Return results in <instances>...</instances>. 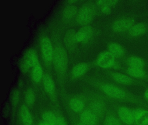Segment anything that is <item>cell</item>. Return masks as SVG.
<instances>
[{"label":"cell","mask_w":148,"mask_h":125,"mask_svg":"<svg viewBox=\"0 0 148 125\" xmlns=\"http://www.w3.org/2000/svg\"><path fill=\"white\" fill-rule=\"evenodd\" d=\"M90 83L107 99L135 104L143 102L140 97L114 82L92 78L90 79Z\"/></svg>","instance_id":"cell-1"},{"label":"cell","mask_w":148,"mask_h":125,"mask_svg":"<svg viewBox=\"0 0 148 125\" xmlns=\"http://www.w3.org/2000/svg\"><path fill=\"white\" fill-rule=\"evenodd\" d=\"M54 54L53 70L61 86L65 82L68 71V59L67 49L60 39L55 37L53 42Z\"/></svg>","instance_id":"cell-2"},{"label":"cell","mask_w":148,"mask_h":125,"mask_svg":"<svg viewBox=\"0 0 148 125\" xmlns=\"http://www.w3.org/2000/svg\"><path fill=\"white\" fill-rule=\"evenodd\" d=\"M37 44L44 69L50 73L53 70L54 54L53 42L48 34L42 30L38 34Z\"/></svg>","instance_id":"cell-3"},{"label":"cell","mask_w":148,"mask_h":125,"mask_svg":"<svg viewBox=\"0 0 148 125\" xmlns=\"http://www.w3.org/2000/svg\"><path fill=\"white\" fill-rule=\"evenodd\" d=\"M97 10L94 2H86L79 8L74 21L75 23L81 27L91 25L96 16Z\"/></svg>","instance_id":"cell-4"},{"label":"cell","mask_w":148,"mask_h":125,"mask_svg":"<svg viewBox=\"0 0 148 125\" xmlns=\"http://www.w3.org/2000/svg\"><path fill=\"white\" fill-rule=\"evenodd\" d=\"M38 56L37 50L32 47L25 51L19 62V68L22 73H30L32 68L40 60Z\"/></svg>","instance_id":"cell-5"},{"label":"cell","mask_w":148,"mask_h":125,"mask_svg":"<svg viewBox=\"0 0 148 125\" xmlns=\"http://www.w3.org/2000/svg\"><path fill=\"white\" fill-rule=\"evenodd\" d=\"M95 28L91 25L83 26L77 30H73V40L76 48L79 45H86L92 41L95 36Z\"/></svg>","instance_id":"cell-6"},{"label":"cell","mask_w":148,"mask_h":125,"mask_svg":"<svg viewBox=\"0 0 148 125\" xmlns=\"http://www.w3.org/2000/svg\"><path fill=\"white\" fill-rule=\"evenodd\" d=\"M106 97L101 94H95L89 95L87 107L98 117H101L106 108Z\"/></svg>","instance_id":"cell-7"},{"label":"cell","mask_w":148,"mask_h":125,"mask_svg":"<svg viewBox=\"0 0 148 125\" xmlns=\"http://www.w3.org/2000/svg\"><path fill=\"white\" fill-rule=\"evenodd\" d=\"M117 59L108 50L99 53L94 62L93 65L103 69H111L119 67Z\"/></svg>","instance_id":"cell-8"},{"label":"cell","mask_w":148,"mask_h":125,"mask_svg":"<svg viewBox=\"0 0 148 125\" xmlns=\"http://www.w3.org/2000/svg\"><path fill=\"white\" fill-rule=\"evenodd\" d=\"M107 74L113 82L121 86H135L143 83L141 81L133 79L125 73L119 71L107 70Z\"/></svg>","instance_id":"cell-9"},{"label":"cell","mask_w":148,"mask_h":125,"mask_svg":"<svg viewBox=\"0 0 148 125\" xmlns=\"http://www.w3.org/2000/svg\"><path fill=\"white\" fill-rule=\"evenodd\" d=\"M136 23V20L130 16H123L117 18L111 25L112 31L115 34H125Z\"/></svg>","instance_id":"cell-10"},{"label":"cell","mask_w":148,"mask_h":125,"mask_svg":"<svg viewBox=\"0 0 148 125\" xmlns=\"http://www.w3.org/2000/svg\"><path fill=\"white\" fill-rule=\"evenodd\" d=\"M42 82L44 90L47 95L53 103L58 105V94L56 86L54 80L50 72L45 70Z\"/></svg>","instance_id":"cell-11"},{"label":"cell","mask_w":148,"mask_h":125,"mask_svg":"<svg viewBox=\"0 0 148 125\" xmlns=\"http://www.w3.org/2000/svg\"><path fill=\"white\" fill-rule=\"evenodd\" d=\"M89 95L84 94L73 95L68 99V106L74 113H80L86 109L88 103Z\"/></svg>","instance_id":"cell-12"},{"label":"cell","mask_w":148,"mask_h":125,"mask_svg":"<svg viewBox=\"0 0 148 125\" xmlns=\"http://www.w3.org/2000/svg\"><path fill=\"white\" fill-rule=\"evenodd\" d=\"M93 63L90 62H81L76 64L72 69L70 78L73 81L81 80L91 69Z\"/></svg>","instance_id":"cell-13"},{"label":"cell","mask_w":148,"mask_h":125,"mask_svg":"<svg viewBox=\"0 0 148 125\" xmlns=\"http://www.w3.org/2000/svg\"><path fill=\"white\" fill-rule=\"evenodd\" d=\"M94 2L97 10L103 14L107 15L111 13L113 9L118 4L119 1L100 0Z\"/></svg>","instance_id":"cell-14"},{"label":"cell","mask_w":148,"mask_h":125,"mask_svg":"<svg viewBox=\"0 0 148 125\" xmlns=\"http://www.w3.org/2000/svg\"><path fill=\"white\" fill-rule=\"evenodd\" d=\"M44 72V67L39 60L32 68L30 72L31 80L34 84L38 85L42 82Z\"/></svg>","instance_id":"cell-15"},{"label":"cell","mask_w":148,"mask_h":125,"mask_svg":"<svg viewBox=\"0 0 148 125\" xmlns=\"http://www.w3.org/2000/svg\"><path fill=\"white\" fill-rule=\"evenodd\" d=\"M78 10V8L75 4L67 3L61 11V17L62 20L65 22H69L73 20L75 21Z\"/></svg>","instance_id":"cell-16"},{"label":"cell","mask_w":148,"mask_h":125,"mask_svg":"<svg viewBox=\"0 0 148 125\" xmlns=\"http://www.w3.org/2000/svg\"><path fill=\"white\" fill-rule=\"evenodd\" d=\"M118 116L122 123L127 125H133L134 123L133 110L126 106H121L118 110Z\"/></svg>","instance_id":"cell-17"},{"label":"cell","mask_w":148,"mask_h":125,"mask_svg":"<svg viewBox=\"0 0 148 125\" xmlns=\"http://www.w3.org/2000/svg\"><path fill=\"white\" fill-rule=\"evenodd\" d=\"M80 122L86 125H97L98 122L99 117L88 108L79 113Z\"/></svg>","instance_id":"cell-18"},{"label":"cell","mask_w":148,"mask_h":125,"mask_svg":"<svg viewBox=\"0 0 148 125\" xmlns=\"http://www.w3.org/2000/svg\"><path fill=\"white\" fill-rule=\"evenodd\" d=\"M148 30V25L144 22L136 23L126 34L132 38L140 37L145 34Z\"/></svg>","instance_id":"cell-19"},{"label":"cell","mask_w":148,"mask_h":125,"mask_svg":"<svg viewBox=\"0 0 148 125\" xmlns=\"http://www.w3.org/2000/svg\"><path fill=\"white\" fill-rule=\"evenodd\" d=\"M124 73L133 79L139 80H148V73L145 69L132 68L126 67L123 69Z\"/></svg>","instance_id":"cell-20"},{"label":"cell","mask_w":148,"mask_h":125,"mask_svg":"<svg viewBox=\"0 0 148 125\" xmlns=\"http://www.w3.org/2000/svg\"><path fill=\"white\" fill-rule=\"evenodd\" d=\"M107 49L116 59H121L125 56V50L122 45L115 42H110L107 44Z\"/></svg>","instance_id":"cell-21"},{"label":"cell","mask_w":148,"mask_h":125,"mask_svg":"<svg viewBox=\"0 0 148 125\" xmlns=\"http://www.w3.org/2000/svg\"><path fill=\"white\" fill-rule=\"evenodd\" d=\"M134 123L136 125H148V111L138 109L133 110Z\"/></svg>","instance_id":"cell-22"},{"label":"cell","mask_w":148,"mask_h":125,"mask_svg":"<svg viewBox=\"0 0 148 125\" xmlns=\"http://www.w3.org/2000/svg\"><path fill=\"white\" fill-rule=\"evenodd\" d=\"M125 62L126 67H129L145 69L146 67L144 60L138 56H130L125 58Z\"/></svg>","instance_id":"cell-23"},{"label":"cell","mask_w":148,"mask_h":125,"mask_svg":"<svg viewBox=\"0 0 148 125\" xmlns=\"http://www.w3.org/2000/svg\"><path fill=\"white\" fill-rule=\"evenodd\" d=\"M21 121L23 125H33L34 120L32 115L29 110V107L25 104L21 106L19 110Z\"/></svg>","instance_id":"cell-24"},{"label":"cell","mask_w":148,"mask_h":125,"mask_svg":"<svg viewBox=\"0 0 148 125\" xmlns=\"http://www.w3.org/2000/svg\"><path fill=\"white\" fill-rule=\"evenodd\" d=\"M36 100L35 92L31 87L27 88L25 93V104L28 107H32L34 106Z\"/></svg>","instance_id":"cell-25"},{"label":"cell","mask_w":148,"mask_h":125,"mask_svg":"<svg viewBox=\"0 0 148 125\" xmlns=\"http://www.w3.org/2000/svg\"><path fill=\"white\" fill-rule=\"evenodd\" d=\"M57 115L51 111H46L42 114L43 121L50 123L53 125H56L57 121Z\"/></svg>","instance_id":"cell-26"},{"label":"cell","mask_w":148,"mask_h":125,"mask_svg":"<svg viewBox=\"0 0 148 125\" xmlns=\"http://www.w3.org/2000/svg\"><path fill=\"white\" fill-rule=\"evenodd\" d=\"M105 125H123L118 117L112 114H108L104 120Z\"/></svg>","instance_id":"cell-27"},{"label":"cell","mask_w":148,"mask_h":125,"mask_svg":"<svg viewBox=\"0 0 148 125\" xmlns=\"http://www.w3.org/2000/svg\"><path fill=\"white\" fill-rule=\"evenodd\" d=\"M20 99V93L18 89H15L12 92L11 95V102L13 107L15 108L18 105Z\"/></svg>","instance_id":"cell-28"},{"label":"cell","mask_w":148,"mask_h":125,"mask_svg":"<svg viewBox=\"0 0 148 125\" xmlns=\"http://www.w3.org/2000/svg\"><path fill=\"white\" fill-rule=\"evenodd\" d=\"M55 125H67L64 118L60 115H57V121Z\"/></svg>","instance_id":"cell-29"},{"label":"cell","mask_w":148,"mask_h":125,"mask_svg":"<svg viewBox=\"0 0 148 125\" xmlns=\"http://www.w3.org/2000/svg\"><path fill=\"white\" fill-rule=\"evenodd\" d=\"M144 96L145 100L148 101V89L145 91L144 94Z\"/></svg>","instance_id":"cell-30"},{"label":"cell","mask_w":148,"mask_h":125,"mask_svg":"<svg viewBox=\"0 0 148 125\" xmlns=\"http://www.w3.org/2000/svg\"><path fill=\"white\" fill-rule=\"evenodd\" d=\"M38 125H53L52 124H50V123H47V122H45L43 121L41 122V123H40Z\"/></svg>","instance_id":"cell-31"},{"label":"cell","mask_w":148,"mask_h":125,"mask_svg":"<svg viewBox=\"0 0 148 125\" xmlns=\"http://www.w3.org/2000/svg\"><path fill=\"white\" fill-rule=\"evenodd\" d=\"M77 125H86L85 124H83L82 122H79L77 124Z\"/></svg>","instance_id":"cell-32"}]
</instances>
